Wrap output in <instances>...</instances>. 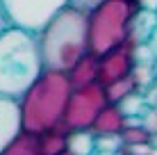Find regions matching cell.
<instances>
[{
  "label": "cell",
  "mask_w": 157,
  "mask_h": 155,
  "mask_svg": "<svg viewBox=\"0 0 157 155\" xmlns=\"http://www.w3.org/2000/svg\"><path fill=\"white\" fill-rule=\"evenodd\" d=\"M36 41H39L43 68L66 73L84 52H89V48H86V12L73 7V5H64L36 32Z\"/></svg>",
  "instance_id": "1"
},
{
  "label": "cell",
  "mask_w": 157,
  "mask_h": 155,
  "mask_svg": "<svg viewBox=\"0 0 157 155\" xmlns=\"http://www.w3.org/2000/svg\"><path fill=\"white\" fill-rule=\"evenodd\" d=\"M41 71L36 32L7 25L0 32V96L18 100Z\"/></svg>",
  "instance_id": "2"
},
{
  "label": "cell",
  "mask_w": 157,
  "mask_h": 155,
  "mask_svg": "<svg viewBox=\"0 0 157 155\" xmlns=\"http://www.w3.org/2000/svg\"><path fill=\"white\" fill-rule=\"evenodd\" d=\"M71 89L73 87L64 71L43 68L18 98L21 130L39 135V132L59 123Z\"/></svg>",
  "instance_id": "3"
},
{
  "label": "cell",
  "mask_w": 157,
  "mask_h": 155,
  "mask_svg": "<svg viewBox=\"0 0 157 155\" xmlns=\"http://www.w3.org/2000/svg\"><path fill=\"white\" fill-rule=\"evenodd\" d=\"M137 0H102L86 12V48L102 55L125 41L128 25L137 12Z\"/></svg>",
  "instance_id": "4"
},
{
  "label": "cell",
  "mask_w": 157,
  "mask_h": 155,
  "mask_svg": "<svg viewBox=\"0 0 157 155\" xmlns=\"http://www.w3.org/2000/svg\"><path fill=\"white\" fill-rule=\"evenodd\" d=\"M107 103L105 87L96 80V82L82 84V87H73L68 94L66 107H64L62 121L71 130H82L89 128L91 121L96 119V114L102 110V105Z\"/></svg>",
  "instance_id": "5"
},
{
  "label": "cell",
  "mask_w": 157,
  "mask_h": 155,
  "mask_svg": "<svg viewBox=\"0 0 157 155\" xmlns=\"http://www.w3.org/2000/svg\"><path fill=\"white\" fill-rule=\"evenodd\" d=\"M64 5H68V0H0L7 23L30 32H39Z\"/></svg>",
  "instance_id": "6"
},
{
  "label": "cell",
  "mask_w": 157,
  "mask_h": 155,
  "mask_svg": "<svg viewBox=\"0 0 157 155\" xmlns=\"http://www.w3.org/2000/svg\"><path fill=\"white\" fill-rule=\"evenodd\" d=\"M132 50H134V46L130 41H123V44L109 48L107 52L98 55V78L96 80H98L102 87H107V84L130 76V71L134 66Z\"/></svg>",
  "instance_id": "7"
},
{
  "label": "cell",
  "mask_w": 157,
  "mask_h": 155,
  "mask_svg": "<svg viewBox=\"0 0 157 155\" xmlns=\"http://www.w3.org/2000/svg\"><path fill=\"white\" fill-rule=\"evenodd\" d=\"M123 126H125V114L121 112V107L116 103H105L96 119L91 121L89 130L94 135H118Z\"/></svg>",
  "instance_id": "8"
},
{
  "label": "cell",
  "mask_w": 157,
  "mask_h": 155,
  "mask_svg": "<svg viewBox=\"0 0 157 155\" xmlns=\"http://www.w3.org/2000/svg\"><path fill=\"white\" fill-rule=\"evenodd\" d=\"M18 130H21L18 100L0 96V151L14 139Z\"/></svg>",
  "instance_id": "9"
},
{
  "label": "cell",
  "mask_w": 157,
  "mask_h": 155,
  "mask_svg": "<svg viewBox=\"0 0 157 155\" xmlns=\"http://www.w3.org/2000/svg\"><path fill=\"white\" fill-rule=\"evenodd\" d=\"M155 28H157L155 12H148V9L137 7V12H134V14H132V18H130L125 41H130L132 46H137V44H146V41H148V37L153 34V30H155Z\"/></svg>",
  "instance_id": "10"
},
{
  "label": "cell",
  "mask_w": 157,
  "mask_h": 155,
  "mask_svg": "<svg viewBox=\"0 0 157 155\" xmlns=\"http://www.w3.org/2000/svg\"><path fill=\"white\" fill-rule=\"evenodd\" d=\"M66 76H68L71 87H82V84L96 82V78H98V55L84 52V55L66 71Z\"/></svg>",
  "instance_id": "11"
},
{
  "label": "cell",
  "mask_w": 157,
  "mask_h": 155,
  "mask_svg": "<svg viewBox=\"0 0 157 155\" xmlns=\"http://www.w3.org/2000/svg\"><path fill=\"white\" fill-rule=\"evenodd\" d=\"M68 128L64 121L55 123L52 128L43 130L36 135V144H39V155H57L66 148V135H68Z\"/></svg>",
  "instance_id": "12"
},
{
  "label": "cell",
  "mask_w": 157,
  "mask_h": 155,
  "mask_svg": "<svg viewBox=\"0 0 157 155\" xmlns=\"http://www.w3.org/2000/svg\"><path fill=\"white\" fill-rule=\"evenodd\" d=\"M66 148L75 155H96V135L89 128L82 130H68Z\"/></svg>",
  "instance_id": "13"
},
{
  "label": "cell",
  "mask_w": 157,
  "mask_h": 155,
  "mask_svg": "<svg viewBox=\"0 0 157 155\" xmlns=\"http://www.w3.org/2000/svg\"><path fill=\"white\" fill-rule=\"evenodd\" d=\"M0 155H39L36 135L28 130H18L14 139L0 151Z\"/></svg>",
  "instance_id": "14"
},
{
  "label": "cell",
  "mask_w": 157,
  "mask_h": 155,
  "mask_svg": "<svg viewBox=\"0 0 157 155\" xmlns=\"http://www.w3.org/2000/svg\"><path fill=\"white\" fill-rule=\"evenodd\" d=\"M118 137H121L123 146H144V144H150V137L153 135L144 128L141 121L125 116V126H123V130L118 132Z\"/></svg>",
  "instance_id": "15"
},
{
  "label": "cell",
  "mask_w": 157,
  "mask_h": 155,
  "mask_svg": "<svg viewBox=\"0 0 157 155\" xmlns=\"http://www.w3.org/2000/svg\"><path fill=\"white\" fill-rule=\"evenodd\" d=\"M134 89H137V87H134V80H132V76H125V78L116 80V82L107 84V87H105L107 103H121V100L125 98L128 94H132Z\"/></svg>",
  "instance_id": "16"
},
{
  "label": "cell",
  "mask_w": 157,
  "mask_h": 155,
  "mask_svg": "<svg viewBox=\"0 0 157 155\" xmlns=\"http://www.w3.org/2000/svg\"><path fill=\"white\" fill-rule=\"evenodd\" d=\"M146 103H148L146 96L139 91V89H134L132 94H128L125 98H123L121 103H116V105L121 107V112L125 116H137V114H144L146 112Z\"/></svg>",
  "instance_id": "17"
},
{
  "label": "cell",
  "mask_w": 157,
  "mask_h": 155,
  "mask_svg": "<svg viewBox=\"0 0 157 155\" xmlns=\"http://www.w3.org/2000/svg\"><path fill=\"white\" fill-rule=\"evenodd\" d=\"M123 141L118 135H96V153H121Z\"/></svg>",
  "instance_id": "18"
},
{
  "label": "cell",
  "mask_w": 157,
  "mask_h": 155,
  "mask_svg": "<svg viewBox=\"0 0 157 155\" xmlns=\"http://www.w3.org/2000/svg\"><path fill=\"white\" fill-rule=\"evenodd\" d=\"M141 123H144V128L150 132V135H157V107L144 112V121Z\"/></svg>",
  "instance_id": "19"
},
{
  "label": "cell",
  "mask_w": 157,
  "mask_h": 155,
  "mask_svg": "<svg viewBox=\"0 0 157 155\" xmlns=\"http://www.w3.org/2000/svg\"><path fill=\"white\" fill-rule=\"evenodd\" d=\"M98 2H102V0H68V5H73V7L82 9V12H89V9H94Z\"/></svg>",
  "instance_id": "20"
},
{
  "label": "cell",
  "mask_w": 157,
  "mask_h": 155,
  "mask_svg": "<svg viewBox=\"0 0 157 155\" xmlns=\"http://www.w3.org/2000/svg\"><path fill=\"white\" fill-rule=\"evenodd\" d=\"M137 5L148 12H157V0H137Z\"/></svg>",
  "instance_id": "21"
},
{
  "label": "cell",
  "mask_w": 157,
  "mask_h": 155,
  "mask_svg": "<svg viewBox=\"0 0 157 155\" xmlns=\"http://www.w3.org/2000/svg\"><path fill=\"white\" fill-rule=\"evenodd\" d=\"M146 44H148V48H150V50H153V55L157 57V28L153 30V34L148 37V41H146Z\"/></svg>",
  "instance_id": "22"
},
{
  "label": "cell",
  "mask_w": 157,
  "mask_h": 155,
  "mask_svg": "<svg viewBox=\"0 0 157 155\" xmlns=\"http://www.w3.org/2000/svg\"><path fill=\"white\" fill-rule=\"evenodd\" d=\"M7 25H9V23H7V18H5V12H2V7H0V32H2L5 28H7Z\"/></svg>",
  "instance_id": "23"
},
{
  "label": "cell",
  "mask_w": 157,
  "mask_h": 155,
  "mask_svg": "<svg viewBox=\"0 0 157 155\" xmlns=\"http://www.w3.org/2000/svg\"><path fill=\"white\" fill-rule=\"evenodd\" d=\"M121 155H146V153H134V151H128V148L123 146V151H121Z\"/></svg>",
  "instance_id": "24"
},
{
  "label": "cell",
  "mask_w": 157,
  "mask_h": 155,
  "mask_svg": "<svg viewBox=\"0 0 157 155\" xmlns=\"http://www.w3.org/2000/svg\"><path fill=\"white\" fill-rule=\"evenodd\" d=\"M150 146H153V148H157V135H153V137H150Z\"/></svg>",
  "instance_id": "25"
},
{
  "label": "cell",
  "mask_w": 157,
  "mask_h": 155,
  "mask_svg": "<svg viewBox=\"0 0 157 155\" xmlns=\"http://www.w3.org/2000/svg\"><path fill=\"white\" fill-rule=\"evenodd\" d=\"M57 155H75V153H71L68 148H64V151H62V153H57Z\"/></svg>",
  "instance_id": "26"
},
{
  "label": "cell",
  "mask_w": 157,
  "mask_h": 155,
  "mask_svg": "<svg viewBox=\"0 0 157 155\" xmlns=\"http://www.w3.org/2000/svg\"><path fill=\"white\" fill-rule=\"evenodd\" d=\"M155 18H157V12H155Z\"/></svg>",
  "instance_id": "27"
}]
</instances>
